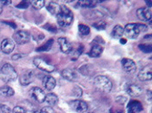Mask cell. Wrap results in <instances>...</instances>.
<instances>
[{
	"instance_id": "6da1fadb",
	"label": "cell",
	"mask_w": 152,
	"mask_h": 113,
	"mask_svg": "<svg viewBox=\"0 0 152 113\" xmlns=\"http://www.w3.org/2000/svg\"><path fill=\"white\" fill-rule=\"evenodd\" d=\"M58 24L62 27L70 25L73 21V13L66 6H60V12L57 16Z\"/></svg>"
},
{
	"instance_id": "7a4b0ae2",
	"label": "cell",
	"mask_w": 152,
	"mask_h": 113,
	"mask_svg": "<svg viewBox=\"0 0 152 113\" xmlns=\"http://www.w3.org/2000/svg\"><path fill=\"white\" fill-rule=\"evenodd\" d=\"M1 76L6 82H11L18 79V73L11 64L6 63L1 68Z\"/></svg>"
},
{
	"instance_id": "3957f363",
	"label": "cell",
	"mask_w": 152,
	"mask_h": 113,
	"mask_svg": "<svg viewBox=\"0 0 152 113\" xmlns=\"http://www.w3.org/2000/svg\"><path fill=\"white\" fill-rule=\"evenodd\" d=\"M94 83L96 88L104 92H109L112 89V82L107 76H96L94 80Z\"/></svg>"
},
{
	"instance_id": "277c9868",
	"label": "cell",
	"mask_w": 152,
	"mask_h": 113,
	"mask_svg": "<svg viewBox=\"0 0 152 113\" xmlns=\"http://www.w3.org/2000/svg\"><path fill=\"white\" fill-rule=\"evenodd\" d=\"M140 34L139 24H128L124 28V35L129 39H136Z\"/></svg>"
},
{
	"instance_id": "5b68a950",
	"label": "cell",
	"mask_w": 152,
	"mask_h": 113,
	"mask_svg": "<svg viewBox=\"0 0 152 113\" xmlns=\"http://www.w3.org/2000/svg\"><path fill=\"white\" fill-rule=\"evenodd\" d=\"M34 64L41 71H44V72L47 73H52L54 72L55 67L48 63L44 58H41V57H36L34 59Z\"/></svg>"
},
{
	"instance_id": "8992f818",
	"label": "cell",
	"mask_w": 152,
	"mask_h": 113,
	"mask_svg": "<svg viewBox=\"0 0 152 113\" xmlns=\"http://www.w3.org/2000/svg\"><path fill=\"white\" fill-rule=\"evenodd\" d=\"M14 40L18 45H25L30 41V35L28 32L20 30L14 34Z\"/></svg>"
},
{
	"instance_id": "52a82bcc",
	"label": "cell",
	"mask_w": 152,
	"mask_h": 113,
	"mask_svg": "<svg viewBox=\"0 0 152 113\" xmlns=\"http://www.w3.org/2000/svg\"><path fill=\"white\" fill-rule=\"evenodd\" d=\"M70 107L73 110L77 113H84L88 110V105L85 101L77 100L70 102Z\"/></svg>"
},
{
	"instance_id": "ba28073f",
	"label": "cell",
	"mask_w": 152,
	"mask_h": 113,
	"mask_svg": "<svg viewBox=\"0 0 152 113\" xmlns=\"http://www.w3.org/2000/svg\"><path fill=\"white\" fill-rule=\"evenodd\" d=\"M30 95L31 97L36 100L37 102H44L45 101V98H46V94L45 92L41 90L38 87H34L30 90Z\"/></svg>"
},
{
	"instance_id": "9c48e42d",
	"label": "cell",
	"mask_w": 152,
	"mask_h": 113,
	"mask_svg": "<svg viewBox=\"0 0 152 113\" xmlns=\"http://www.w3.org/2000/svg\"><path fill=\"white\" fill-rule=\"evenodd\" d=\"M15 48V42L10 38H6L2 41L1 43V50L4 53L9 54L13 52Z\"/></svg>"
},
{
	"instance_id": "30bf717a",
	"label": "cell",
	"mask_w": 152,
	"mask_h": 113,
	"mask_svg": "<svg viewBox=\"0 0 152 113\" xmlns=\"http://www.w3.org/2000/svg\"><path fill=\"white\" fill-rule=\"evenodd\" d=\"M137 17L142 21H151V11L148 7H140L137 10Z\"/></svg>"
},
{
	"instance_id": "8fae6325",
	"label": "cell",
	"mask_w": 152,
	"mask_h": 113,
	"mask_svg": "<svg viewBox=\"0 0 152 113\" xmlns=\"http://www.w3.org/2000/svg\"><path fill=\"white\" fill-rule=\"evenodd\" d=\"M58 43L59 45V47H60V50L64 53H70L71 51H72V47H71V45L70 43L68 42V40L65 37H59L58 40Z\"/></svg>"
},
{
	"instance_id": "7c38bea8",
	"label": "cell",
	"mask_w": 152,
	"mask_h": 113,
	"mask_svg": "<svg viewBox=\"0 0 152 113\" xmlns=\"http://www.w3.org/2000/svg\"><path fill=\"white\" fill-rule=\"evenodd\" d=\"M122 68L128 73H132L136 71V63L131 59H123L121 61Z\"/></svg>"
},
{
	"instance_id": "4fadbf2b",
	"label": "cell",
	"mask_w": 152,
	"mask_h": 113,
	"mask_svg": "<svg viewBox=\"0 0 152 113\" xmlns=\"http://www.w3.org/2000/svg\"><path fill=\"white\" fill-rule=\"evenodd\" d=\"M127 109H128V113H139L142 111L143 106L141 102H140L139 101H129Z\"/></svg>"
},
{
	"instance_id": "5bb4252c",
	"label": "cell",
	"mask_w": 152,
	"mask_h": 113,
	"mask_svg": "<svg viewBox=\"0 0 152 113\" xmlns=\"http://www.w3.org/2000/svg\"><path fill=\"white\" fill-rule=\"evenodd\" d=\"M33 79H34V72L33 71H27V72H26L20 76L19 81L22 85L26 86V85H28L29 83H31Z\"/></svg>"
},
{
	"instance_id": "9a60e30c",
	"label": "cell",
	"mask_w": 152,
	"mask_h": 113,
	"mask_svg": "<svg viewBox=\"0 0 152 113\" xmlns=\"http://www.w3.org/2000/svg\"><path fill=\"white\" fill-rule=\"evenodd\" d=\"M139 79L142 81H149L152 78V72H151V67L150 66H146L145 68H143L140 73H139Z\"/></svg>"
},
{
	"instance_id": "2e32d148",
	"label": "cell",
	"mask_w": 152,
	"mask_h": 113,
	"mask_svg": "<svg viewBox=\"0 0 152 113\" xmlns=\"http://www.w3.org/2000/svg\"><path fill=\"white\" fill-rule=\"evenodd\" d=\"M143 90L141 87L135 85V84H129L127 87V92L131 97H137L142 93Z\"/></svg>"
},
{
	"instance_id": "e0dca14e",
	"label": "cell",
	"mask_w": 152,
	"mask_h": 113,
	"mask_svg": "<svg viewBox=\"0 0 152 113\" xmlns=\"http://www.w3.org/2000/svg\"><path fill=\"white\" fill-rule=\"evenodd\" d=\"M56 83H57L56 79L52 76H45L43 79V85L48 91H52L56 87Z\"/></svg>"
},
{
	"instance_id": "ac0fdd59",
	"label": "cell",
	"mask_w": 152,
	"mask_h": 113,
	"mask_svg": "<svg viewBox=\"0 0 152 113\" xmlns=\"http://www.w3.org/2000/svg\"><path fill=\"white\" fill-rule=\"evenodd\" d=\"M62 77L67 81H75L77 79V74L72 69H65L62 72Z\"/></svg>"
},
{
	"instance_id": "d6986e66",
	"label": "cell",
	"mask_w": 152,
	"mask_h": 113,
	"mask_svg": "<svg viewBox=\"0 0 152 113\" xmlns=\"http://www.w3.org/2000/svg\"><path fill=\"white\" fill-rule=\"evenodd\" d=\"M48 11L54 16H58L60 12V5L56 2H49L47 6Z\"/></svg>"
},
{
	"instance_id": "ffe728a7",
	"label": "cell",
	"mask_w": 152,
	"mask_h": 113,
	"mask_svg": "<svg viewBox=\"0 0 152 113\" xmlns=\"http://www.w3.org/2000/svg\"><path fill=\"white\" fill-rule=\"evenodd\" d=\"M45 101L48 105V107H52V106L56 105L58 103V96L56 94H54V93H48V95H46Z\"/></svg>"
},
{
	"instance_id": "44dd1931",
	"label": "cell",
	"mask_w": 152,
	"mask_h": 113,
	"mask_svg": "<svg viewBox=\"0 0 152 113\" xmlns=\"http://www.w3.org/2000/svg\"><path fill=\"white\" fill-rule=\"evenodd\" d=\"M15 94L14 90L9 86H4L0 88V98H8Z\"/></svg>"
},
{
	"instance_id": "7402d4cb",
	"label": "cell",
	"mask_w": 152,
	"mask_h": 113,
	"mask_svg": "<svg viewBox=\"0 0 152 113\" xmlns=\"http://www.w3.org/2000/svg\"><path fill=\"white\" fill-rule=\"evenodd\" d=\"M103 47L100 45H94L91 47V50L89 52V55L91 57H99V56L102 53Z\"/></svg>"
},
{
	"instance_id": "603a6c76",
	"label": "cell",
	"mask_w": 152,
	"mask_h": 113,
	"mask_svg": "<svg viewBox=\"0 0 152 113\" xmlns=\"http://www.w3.org/2000/svg\"><path fill=\"white\" fill-rule=\"evenodd\" d=\"M123 35H124V28L120 24H117L112 30V36L116 39H119Z\"/></svg>"
},
{
	"instance_id": "cb8c5ba5",
	"label": "cell",
	"mask_w": 152,
	"mask_h": 113,
	"mask_svg": "<svg viewBox=\"0 0 152 113\" xmlns=\"http://www.w3.org/2000/svg\"><path fill=\"white\" fill-rule=\"evenodd\" d=\"M53 43H54V40H53V39H49L46 44H44L43 45H41L39 48H37V52H45V51H48V50H50V48L52 47Z\"/></svg>"
},
{
	"instance_id": "d4e9b609",
	"label": "cell",
	"mask_w": 152,
	"mask_h": 113,
	"mask_svg": "<svg viewBox=\"0 0 152 113\" xmlns=\"http://www.w3.org/2000/svg\"><path fill=\"white\" fill-rule=\"evenodd\" d=\"M96 3H99V1H91V0H83V1H79L77 4L80 6L83 7H93L96 6Z\"/></svg>"
},
{
	"instance_id": "484cf974",
	"label": "cell",
	"mask_w": 152,
	"mask_h": 113,
	"mask_svg": "<svg viewBox=\"0 0 152 113\" xmlns=\"http://www.w3.org/2000/svg\"><path fill=\"white\" fill-rule=\"evenodd\" d=\"M78 32L82 35H88L89 33H90V28L88 25H86V24H80L78 25Z\"/></svg>"
},
{
	"instance_id": "4316f807",
	"label": "cell",
	"mask_w": 152,
	"mask_h": 113,
	"mask_svg": "<svg viewBox=\"0 0 152 113\" xmlns=\"http://www.w3.org/2000/svg\"><path fill=\"white\" fill-rule=\"evenodd\" d=\"M31 4L36 9H41L45 6V1L44 0H36V1H32Z\"/></svg>"
},
{
	"instance_id": "83f0119b",
	"label": "cell",
	"mask_w": 152,
	"mask_h": 113,
	"mask_svg": "<svg viewBox=\"0 0 152 113\" xmlns=\"http://www.w3.org/2000/svg\"><path fill=\"white\" fill-rule=\"evenodd\" d=\"M93 26L98 30H104V29H106V27H107V24L104 21H99L98 23H95L93 24Z\"/></svg>"
},
{
	"instance_id": "f1b7e54d",
	"label": "cell",
	"mask_w": 152,
	"mask_h": 113,
	"mask_svg": "<svg viewBox=\"0 0 152 113\" xmlns=\"http://www.w3.org/2000/svg\"><path fill=\"white\" fill-rule=\"evenodd\" d=\"M139 48L144 52V53H151V45H147V44H143V45H140Z\"/></svg>"
},
{
	"instance_id": "f546056e",
	"label": "cell",
	"mask_w": 152,
	"mask_h": 113,
	"mask_svg": "<svg viewBox=\"0 0 152 113\" xmlns=\"http://www.w3.org/2000/svg\"><path fill=\"white\" fill-rule=\"evenodd\" d=\"M0 113H11V109L5 104H0Z\"/></svg>"
},
{
	"instance_id": "4dcf8cb0",
	"label": "cell",
	"mask_w": 152,
	"mask_h": 113,
	"mask_svg": "<svg viewBox=\"0 0 152 113\" xmlns=\"http://www.w3.org/2000/svg\"><path fill=\"white\" fill-rule=\"evenodd\" d=\"M72 94L75 96V97H80L82 95V90L78 87V86H75L73 91H72Z\"/></svg>"
},
{
	"instance_id": "1f68e13d",
	"label": "cell",
	"mask_w": 152,
	"mask_h": 113,
	"mask_svg": "<svg viewBox=\"0 0 152 113\" xmlns=\"http://www.w3.org/2000/svg\"><path fill=\"white\" fill-rule=\"evenodd\" d=\"M39 113H57L51 107H45L39 111Z\"/></svg>"
},
{
	"instance_id": "d6a6232c",
	"label": "cell",
	"mask_w": 152,
	"mask_h": 113,
	"mask_svg": "<svg viewBox=\"0 0 152 113\" xmlns=\"http://www.w3.org/2000/svg\"><path fill=\"white\" fill-rule=\"evenodd\" d=\"M12 113H26V110L24 108L20 107V106H17L13 109V111Z\"/></svg>"
},
{
	"instance_id": "836d02e7",
	"label": "cell",
	"mask_w": 152,
	"mask_h": 113,
	"mask_svg": "<svg viewBox=\"0 0 152 113\" xmlns=\"http://www.w3.org/2000/svg\"><path fill=\"white\" fill-rule=\"evenodd\" d=\"M29 6V2H26V1H23L21 3H19V5L17 6L18 8H26V7H28Z\"/></svg>"
},
{
	"instance_id": "e575fe53",
	"label": "cell",
	"mask_w": 152,
	"mask_h": 113,
	"mask_svg": "<svg viewBox=\"0 0 152 113\" xmlns=\"http://www.w3.org/2000/svg\"><path fill=\"white\" fill-rule=\"evenodd\" d=\"M46 29L51 31V32H56L57 31V27H55V25H52V24H46L45 26Z\"/></svg>"
},
{
	"instance_id": "d590c367",
	"label": "cell",
	"mask_w": 152,
	"mask_h": 113,
	"mask_svg": "<svg viewBox=\"0 0 152 113\" xmlns=\"http://www.w3.org/2000/svg\"><path fill=\"white\" fill-rule=\"evenodd\" d=\"M0 3H2L3 5H8L11 3L10 0H0Z\"/></svg>"
},
{
	"instance_id": "8d00e7d4",
	"label": "cell",
	"mask_w": 152,
	"mask_h": 113,
	"mask_svg": "<svg viewBox=\"0 0 152 113\" xmlns=\"http://www.w3.org/2000/svg\"><path fill=\"white\" fill-rule=\"evenodd\" d=\"M19 58H21V55H19V54H18V53L12 56V59H13V60H18V59H19Z\"/></svg>"
},
{
	"instance_id": "74e56055",
	"label": "cell",
	"mask_w": 152,
	"mask_h": 113,
	"mask_svg": "<svg viewBox=\"0 0 152 113\" xmlns=\"http://www.w3.org/2000/svg\"><path fill=\"white\" fill-rule=\"evenodd\" d=\"M40 110L38 109H31V110H28V111H26V113H39Z\"/></svg>"
},
{
	"instance_id": "f35d334b",
	"label": "cell",
	"mask_w": 152,
	"mask_h": 113,
	"mask_svg": "<svg viewBox=\"0 0 152 113\" xmlns=\"http://www.w3.org/2000/svg\"><path fill=\"white\" fill-rule=\"evenodd\" d=\"M148 100L151 101V91H148Z\"/></svg>"
},
{
	"instance_id": "ab89813d",
	"label": "cell",
	"mask_w": 152,
	"mask_h": 113,
	"mask_svg": "<svg viewBox=\"0 0 152 113\" xmlns=\"http://www.w3.org/2000/svg\"><path fill=\"white\" fill-rule=\"evenodd\" d=\"M126 42H127V40H126V39H124V38L120 40V43H121V44H126Z\"/></svg>"
},
{
	"instance_id": "60d3db41",
	"label": "cell",
	"mask_w": 152,
	"mask_h": 113,
	"mask_svg": "<svg viewBox=\"0 0 152 113\" xmlns=\"http://www.w3.org/2000/svg\"><path fill=\"white\" fill-rule=\"evenodd\" d=\"M146 3H147L148 6H150V7H151V2H149V1H146Z\"/></svg>"
},
{
	"instance_id": "b9f144b4",
	"label": "cell",
	"mask_w": 152,
	"mask_h": 113,
	"mask_svg": "<svg viewBox=\"0 0 152 113\" xmlns=\"http://www.w3.org/2000/svg\"><path fill=\"white\" fill-rule=\"evenodd\" d=\"M2 11H3V7H2V6H0V14L2 13Z\"/></svg>"
},
{
	"instance_id": "7bdbcfd3",
	"label": "cell",
	"mask_w": 152,
	"mask_h": 113,
	"mask_svg": "<svg viewBox=\"0 0 152 113\" xmlns=\"http://www.w3.org/2000/svg\"><path fill=\"white\" fill-rule=\"evenodd\" d=\"M89 113H93V112H89Z\"/></svg>"
}]
</instances>
